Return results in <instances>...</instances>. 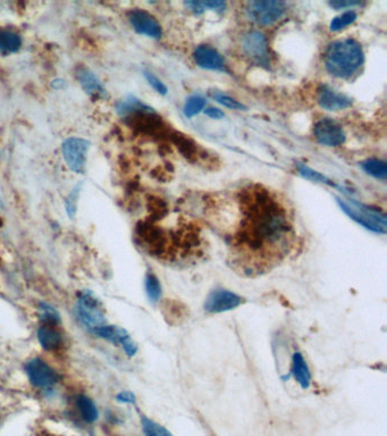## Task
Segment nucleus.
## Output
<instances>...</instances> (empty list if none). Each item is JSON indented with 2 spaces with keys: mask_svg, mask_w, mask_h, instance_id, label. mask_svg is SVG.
Listing matches in <instances>:
<instances>
[{
  "mask_svg": "<svg viewBox=\"0 0 387 436\" xmlns=\"http://www.w3.org/2000/svg\"><path fill=\"white\" fill-rule=\"evenodd\" d=\"M239 219L228 235L234 268L247 276L265 274L293 249L296 229L288 210L271 193L245 192Z\"/></svg>",
  "mask_w": 387,
  "mask_h": 436,
  "instance_id": "obj_1",
  "label": "nucleus"
},
{
  "mask_svg": "<svg viewBox=\"0 0 387 436\" xmlns=\"http://www.w3.org/2000/svg\"><path fill=\"white\" fill-rule=\"evenodd\" d=\"M362 47L354 39H342L330 43L325 54V66L332 75L347 79L364 64Z\"/></svg>",
  "mask_w": 387,
  "mask_h": 436,
  "instance_id": "obj_2",
  "label": "nucleus"
},
{
  "mask_svg": "<svg viewBox=\"0 0 387 436\" xmlns=\"http://www.w3.org/2000/svg\"><path fill=\"white\" fill-rule=\"evenodd\" d=\"M74 312L79 322L91 333L107 324L101 303L91 292L83 291L79 295Z\"/></svg>",
  "mask_w": 387,
  "mask_h": 436,
  "instance_id": "obj_3",
  "label": "nucleus"
},
{
  "mask_svg": "<svg viewBox=\"0 0 387 436\" xmlns=\"http://www.w3.org/2000/svg\"><path fill=\"white\" fill-rule=\"evenodd\" d=\"M340 207L351 219L360 224L364 229L376 233L386 232V216L381 212L359 204V202H347L337 198Z\"/></svg>",
  "mask_w": 387,
  "mask_h": 436,
  "instance_id": "obj_4",
  "label": "nucleus"
},
{
  "mask_svg": "<svg viewBox=\"0 0 387 436\" xmlns=\"http://www.w3.org/2000/svg\"><path fill=\"white\" fill-rule=\"evenodd\" d=\"M285 11L286 4L282 1H251L247 7L249 20L262 26H273L282 18Z\"/></svg>",
  "mask_w": 387,
  "mask_h": 436,
  "instance_id": "obj_5",
  "label": "nucleus"
},
{
  "mask_svg": "<svg viewBox=\"0 0 387 436\" xmlns=\"http://www.w3.org/2000/svg\"><path fill=\"white\" fill-rule=\"evenodd\" d=\"M90 143L86 139L72 136L64 141L62 153L66 165L72 172L77 174L84 173L88 159Z\"/></svg>",
  "mask_w": 387,
  "mask_h": 436,
  "instance_id": "obj_6",
  "label": "nucleus"
},
{
  "mask_svg": "<svg viewBox=\"0 0 387 436\" xmlns=\"http://www.w3.org/2000/svg\"><path fill=\"white\" fill-rule=\"evenodd\" d=\"M26 374L32 386L40 390H50L60 380L57 371L40 358H33L26 364Z\"/></svg>",
  "mask_w": 387,
  "mask_h": 436,
  "instance_id": "obj_7",
  "label": "nucleus"
},
{
  "mask_svg": "<svg viewBox=\"0 0 387 436\" xmlns=\"http://www.w3.org/2000/svg\"><path fill=\"white\" fill-rule=\"evenodd\" d=\"M243 303L245 298L237 295L235 292L218 288L211 291L208 297L206 298L203 308L209 314H222L237 308Z\"/></svg>",
  "mask_w": 387,
  "mask_h": 436,
  "instance_id": "obj_8",
  "label": "nucleus"
},
{
  "mask_svg": "<svg viewBox=\"0 0 387 436\" xmlns=\"http://www.w3.org/2000/svg\"><path fill=\"white\" fill-rule=\"evenodd\" d=\"M92 334L114 344V346L122 347L123 351L125 352L128 357H134L137 354V343L134 342L128 331L123 327H120V326L106 324V325L101 326L99 329L92 332Z\"/></svg>",
  "mask_w": 387,
  "mask_h": 436,
  "instance_id": "obj_9",
  "label": "nucleus"
},
{
  "mask_svg": "<svg viewBox=\"0 0 387 436\" xmlns=\"http://www.w3.org/2000/svg\"><path fill=\"white\" fill-rule=\"evenodd\" d=\"M242 50L245 56L257 64H267L269 60L267 39L259 31H250L245 34Z\"/></svg>",
  "mask_w": 387,
  "mask_h": 436,
  "instance_id": "obj_10",
  "label": "nucleus"
},
{
  "mask_svg": "<svg viewBox=\"0 0 387 436\" xmlns=\"http://www.w3.org/2000/svg\"><path fill=\"white\" fill-rule=\"evenodd\" d=\"M313 134L319 143L327 147H337L345 141L344 130L333 119H320L315 125Z\"/></svg>",
  "mask_w": 387,
  "mask_h": 436,
  "instance_id": "obj_11",
  "label": "nucleus"
},
{
  "mask_svg": "<svg viewBox=\"0 0 387 436\" xmlns=\"http://www.w3.org/2000/svg\"><path fill=\"white\" fill-rule=\"evenodd\" d=\"M128 21L132 28L145 37L158 39L162 37V28L158 21L150 13L143 9H132L128 11Z\"/></svg>",
  "mask_w": 387,
  "mask_h": 436,
  "instance_id": "obj_12",
  "label": "nucleus"
},
{
  "mask_svg": "<svg viewBox=\"0 0 387 436\" xmlns=\"http://www.w3.org/2000/svg\"><path fill=\"white\" fill-rule=\"evenodd\" d=\"M197 65L211 71H223L225 60L222 55L211 45H199L194 54Z\"/></svg>",
  "mask_w": 387,
  "mask_h": 436,
  "instance_id": "obj_13",
  "label": "nucleus"
},
{
  "mask_svg": "<svg viewBox=\"0 0 387 436\" xmlns=\"http://www.w3.org/2000/svg\"><path fill=\"white\" fill-rule=\"evenodd\" d=\"M77 79L80 83L81 88L86 91L92 98H101L106 97V89L99 77L89 68L81 66L77 70Z\"/></svg>",
  "mask_w": 387,
  "mask_h": 436,
  "instance_id": "obj_14",
  "label": "nucleus"
},
{
  "mask_svg": "<svg viewBox=\"0 0 387 436\" xmlns=\"http://www.w3.org/2000/svg\"><path fill=\"white\" fill-rule=\"evenodd\" d=\"M318 102L319 105L326 111H336L350 107L352 102L349 97L341 94L339 91L324 87L319 90Z\"/></svg>",
  "mask_w": 387,
  "mask_h": 436,
  "instance_id": "obj_15",
  "label": "nucleus"
},
{
  "mask_svg": "<svg viewBox=\"0 0 387 436\" xmlns=\"http://www.w3.org/2000/svg\"><path fill=\"white\" fill-rule=\"evenodd\" d=\"M37 339L46 351H56L62 348L64 343L63 334L60 333L57 326L48 324H41L38 329Z\"/></svg>",
  "mask_w": 387,
  "mask_h": 436,
  "instance_id": "obj_16",
  "label": "nucleus"
},
{
  "mask_svg": "<svg viewBox=\"0 0 387 436\" xmlns=\"http://www.w3.org/2000/svg\"><path fill=\"white\" fill-rule=\"evenodd\" d=\"M291 374L303 390L310 388L311 373L301 352H294L291 364Z\"/></svg>",
  "mask_w": 387,
  "mask_h": 436,
  "instance_id": "obj_17",
  "label": "nucleus"
},
{
  "mask_svg": "<svg viewBox=\"0 0 387 436\" xmlns=\"http://www.w3.org/2000/svg\"><path fill=\"white\" fill-rule=\"evenodd\" d=\"M22 47V38L18 32L9 28H0V53L5 55L15 54Z\"/></svg>",
  "mask_w": 387,
  "mask_h": 436,
  "instance_id": "obj_18",
  "label": "nucleus"
},
{
  "mask_svg": "<svg viewBox=\"0 0 387 436\" xmlns=\"http://www.w3.org/2000/svg\"><path fill=\"white\" fill-rule=\"evenodd\" d=\"M75 405H77V410L80 413L84 422L91 424V423L98 420L99 411H98L97 405L94 403L91 398L86 397L84 394H80L75 399Z\"/></svg>",
  "mask_w": 387,
  "mask_h": 436,
  "instance_id": "obj_19",
  "label": "nucleus"
},
{
  "mask_svg": "<svg viewBox=\"0 0 387 436\" xmlns=\"http://www.w3.org/2000/svg\"><path fill=\"white\" fill-rule=\"evenodd\" d=\"M145 293L151 303H158L162 295V284L154 273H148L145 278Z\"/></svg>",
  "mask_w": 387,
  "mask_h": 436,
  "instance_id": "obj_20",
  "label": "nucleus"
},
{
  "mask_svg": "<svg viewBox=\"0 0 387 436\" xmlns=\"http://www.w3.org/2000/svg\"><path fill=\"white\" fill-rule=\"evenodd\" d=\"M38 314H39V318H40L41 323L43 324L58 326V324L60 323V312H57V309L54 308L49 303H39Z\"/></svg>",
  "mask_w": 387,
  "mask_h": 436,
  "instance_id": "obj_21",
  "label": "nucleus"
},
{
  "mask_svg": "<svg viewBox=\"0 0 387 436\" xmlns=\"http://www.w3.org/2000/svg\"><path fill=\"white\" fill-rule=\"evenodd\" d=\"M362 168L366 173L374 176L376 179L384 180L387 175L386 164L379 159H368L362 163Z\"/></svg>",
  "mask_w": 387,
  "mask_h": 436,
  "instance_id": "obj_22",
  "label": "nucleus"
},
{
  "mask_svg": "<svg viewBox=\"0 0 387 436\" xmlns=\"http://www.w3.org/2000/svg\"><path fill=\"white\" fill-rule=\"evenodd\" d=\"M141 426L145 436H173L167 428L160 425L148 417L141 416Z\"/></svg>",
  "mask_w": 387,
  "mask_h": 436,
  "instance_id": "obj_23",
  "label": "nucleus"
},
{
  "mask_svg": "<svg viewBox=\"0 0 387 436\" xmlns=\"http://www.w3.org/2000/svg\"><path fill=\"white\" fill-rule=\"evenodd\" d=\"M357 20V13L354 11H347L343 14L336 16L332 22H330V30L332 31H340L342 28H345L347 26H351L354 21Z\"/></svg>",
  "mask_w": 387,
  "mask_h": 436,
  "instance_id": "obj_24",
  "label": "nucleus"
},
{
  "mask_svg": "<svg viewBox=\"0 0 387 436\" xmlns=\"http://www.w3.org/2000/svg\"><path fill=\"white\" fill-rule=\"evenodd\" d=\"M206 106V100L203 97L196 96L192 97L186 102L184 106L185 116L194 117L200 111H203Z\"/></svg>",
  "mask_w": 387,
  "mask_h": 436,
  "instance_id": "obj_25",
  "label": "nucleus"
},
{
  "mask_svg": "<svg viewBox=\"0 0 387 436\" xmlns=\"http://www.w3.org/2000/svg\"><path fill=\"white\" fill-rule=\"evenodd\" d=\"M300 174L302 176H305V179L311 180V181L320 182V183H326V185H334L330 180H328L326 176L322 174L318 173L316 170H311V168H307L305 165H300L299 166Z\"/></svg>",
  "mask_w": 387,
  "mask_h": 436,
  "instance_id": "obj_26",
  "label": "nucleus"
},
{
  "mask_svg": "<svg viewBox=\"0 0 387 436\" xmlns=\"http://www.w3.org/2000/svg\"><path fill=\"white\" fill-rule=\"evenodd\" d=\"M81 185H79L75 187L72 192L69 193V197L66 199L65 207L66 212L69 214V217H73L77 212V202H79V197H80Z\"/></svg>",
  "mask_w": 387,
  "mask_h": 436,
  "instance_id": "obj_27",
  "label": "nucleus"
},
{
  "mask_svg": "<svg viewBox=\"0 0 387 436\" xmlns=\"http://www.w3.org/2000/svg\"><path fill=\"white\" fill-rule=\"evenodd\" d=\"M214 97L215 99L220 102V105L224 106V107L230 108V109H237V111L245 109V106L241 102L233 99L231 97L226 96V94H216Z\"/></svg>",
  "mask_w": 387,
  "mask_h": 436,
  "instance_id": "obj_28",
  "label": "nucleus"
},
{
  "mask_svg": "<svg viewBox=\"0 0 387 436\" xmlns=\"http://www.w3.org/2000/svg\"><path fill=\"white\" fill-rule=\"evenodd\" d=\"M145 77L148 81L149 85L155 89V90L160 94H167V88H166V85L160 81L156 75L150 73V72H145Z\"/></svg>",
  "mask_w": 387,
  "mask_h": 436,
  "instance_id": "obj_29",
  "label": "nucleus"
},
{
  "mask_svg": "<svg viewBox=\"0 0 387 436\" xmlns=\"http://www.w3.org/2000/svg\"><path fill=\"white\" fill-rule=\"evenodd\" d=\"M116 400L118 403H125V405H134L135 396L130 391H122L117 394Z\"/></svg>",
  "mask_w": 387,
  "mask_h": 436,
  "instance_id": "obj_30",
  "label": "nucleus"
},
{
  "mask_svg": "<svg viewBox=\"0 0 387 436\" xmlns=\"http://www.w3.org/2000/svg\"><path fill=\"white\" fill-rule=\"evenodd\" d=\"M205 113L207 116L215 119H220L225 116V114H224V111H220V108L211 107L208 109H206Z\"/></svg>",
  "mask_w": 387,
  "mask_h": 436,
  "instance_id": "obj_31",
  "label": "nucleus"
},
{
  "mask_svg": "<svg viewBox=\"0 0 387 436\" xmlns=\"http://www.w3.org/2000/svg\"><path fill=\"white\" fill-rule=\"evenodd\" d=\"M354 5H359V3H353V1H334V3H330L332 7H335L337 9H345V7Z\"/></svg>",
  "mask_w": 387,
  "mask_h": 436,
  "instance_id": "obj_32",
  "label": "nucleus"
}]
</instances>
